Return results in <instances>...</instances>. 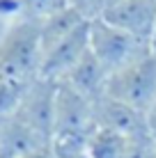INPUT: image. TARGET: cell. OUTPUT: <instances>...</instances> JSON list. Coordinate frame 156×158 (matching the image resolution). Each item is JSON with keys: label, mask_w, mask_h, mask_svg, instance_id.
<instances>
[{"label": "cell", "mask_w": 156, "mask_h": 158, "mask_svg": "<svg viewBox=\"0 0 156 158\" xmlns=\"http://www.w3.org/2000/svg\"><path fill=\"white\" fill-rule=\"evenodd\" d=\"M39 25L19 21L0 41V78L21 89H28L39 78Z\"/></svg>", "instance_id": "obj_1"}, {"label": "cell", "mask_w": 156, "mask_h": 158, "mask_svg": "<svg viewBox=\"0 0 156 158\" xmlns=\"http://www.w3.org/2000/svg\"><path fill=\"white\" fill-rule=\"evenodd\" d=\"M106 96L126 103L129 108L147 115L156 101V51L149 48L145 55L133 60L124 69L108 76Z\"/></svg>", "instance_id": "obj_2"}, {"label": "cell", "mask_w": 156, "mask_h": 158, "mask_svg": "<svg viewBox=\"0 0 156 158\" xmlns=\"http://www.w3.org/2000/svg\"><path fill=\"white\" fill-rule=\"evenodd\" d=\"M149 48L152 44L136 39L133 35L106 23L103 19L90 21V51L108 71V76L145 55Z\"/></svg>", "instance_id": "obj_3"}, {"label": "cell", "mask_w": 156, "mask_h": 158, "mask_svg": "<svg viewBox=\"0 0 156 158\" xmlns=\"http://www.w3.org/2000/svg\"><path fill=\"white\" fill-rule=\"evenodd\" d=\"M55 92L57 83L46 78H37L28 89L23 99L19 101L12 115L23 122L32 133L44 142H51L53 138V122H55Z\"/></svg>", "instance_id": "obj_4"}, {"label": "cell", "mask_w": 156, "mask_h": 158, "mask_svg": "<svg viewBox=\"0 0 156 158\" xmlns=\"http://www.w3.org/2000/svg\"><path fill=\"white\" fill-rule=\"evenodd\" d=\"M87 51H90V23H83L71 35H67L62 41H57L53 48H48L41 55L39 78L60 83L64 76L87 55Z\"/></svg>", "instance_id": "obj_5"}, {"label": "cell", "mask_w": 156, "mask_h": 158, "mask_svg": "<svg viewBox=\"0 0 156 158\" xmlns=\"http://www.w3.org/2000/svg\"><path fill=\"white\" fill-rule=\"evenodd\" d=\"M101 19L136 39L152 44L156 30V0H117L106 7Z\"/></svg>", "instance_id": "obj_6"}, {"label": "cell", "mask_w": 156, "mask_h": 158, "mask_svg": "<svg viewBox=\"0 0 156 158\" xmlns=\"http://www.w3.org/2000/svg\"><path fill=\"white\" fill-rule=\"evenodd\" d=\"M94 122L96 128L115 131V133L129 135V138H142V135H152L147 126V115L129 108L126 103H120L110 96H101L94 101Z\"/></svg>", "instance_id": "obj_7"}, {"label": "cell", "mask_w": 156, "mask_h": 158, "mask_svg": "<svg viewBox=\"0 0 156 158\" xmlns=\"http://www.w3.org/2000/svg\"><path fill=\"white\" fill-rule=\"evenodd\" d=\"M60 83L69 85L71 89H76L78 94H83L85 99L96 101L106 94V85H108V71L101 67V62L92 55V51H87L76 67L71 69Z\"/></svg>", "instance_id": "obj_8"}, {"label": "cell", "mask_w": 156, "mask_h": 158, "mask_svg": "<svg viewBox=\"0 0 156 158\" xmlns=\"http://www.w3.org/2000/svg\"><path fill=\"white\" fill-rule=\"evenodd\" d=\"M69 9V0H21V21L41 25L44 21Z\"/></svg>", "instance_id": "obj_9"}, {"label": "cell", "mask_w": 156, "mask_h": 158, "mask_svg": "<svg viewBox=\"0 0 156 158\" xmlns=\"http://www.w3.org/2000/svg\"><path fill=\"white\" fill-rule=\"evenodd\" d=\"M69 9H74L85 21H96L103 16L106 0H69Z\"/></svg>", "instance_id": "obj_10"}, {"label": "cell", "mask_w": 156, "mask_h": 158, "mask_svg": "<svg viewBox=\"0 0 156 158\" xmlns=\"http://www.w3.org/2000/svg\"><path fill=\"white\" fill-rule=\"evenodd\" d=\"M21 158H57V156H55V151H53L51 142H46V144H39V147H32V149L25 151Z\"/></svg>", "instance_id": "obj_11"}, {"label": "cell", "mask_w": 156, "mask_h": 158, "mask_svg": "<svg viewBox=\"0 0 156 158\" xmlns=\"http://www.w3.org/2000/svg\"><path fill=\"white\" fill-rule=\"evenodd\" d=\"M147 126H149V131H152V135L156 133V101L152 103V108L147 110Z\"/></svg>", "instance_id": "obj_12"}, {"label": "cell", "mask_w": 156, "mask_h": 158, "mask_svg": "<svg viewBox=\"0 0 156 158\" xmlns=\"http://www.w3.org/2000/svg\"><path fill=\"white\" fill-rule=\"evenodd\" d=\"M12 25H14L12 21H9V19H5V16L0 14V41L5 39V35H7L9 30H12Z\"/></svg>", "instance_id": "obj_13"}, {"label": "cell", "mask_w": 156, "mask_h": 158, "mask_svg": "<svg viewBox=\"0 0 156 158\" xmlns=\"http://www.w3.org/2000/svg\"><path fill=\"white\" fill-rule=\"evenodd\" d=\"M71 158H90V154L85 151V154H78V156H71Z\"/></svg>", "instance_id": "obj_14"}, {"label": "cell", "mask_w": 156, "mask_h": 158, "mask_svg": "<svg viewBox=\"0 0 156 158\" xmlns=\"http://www.w3.org/2000/svg\"><path fill=\"white\" fill-rule=\"evenodd\" d=\"M152 48H156V30H154V37H152Z\"/></svg>", "instance_id": "obj_15"}, {"label": "cell", "mask_w": 156, "mask_h": 158, "mask_svg": "<svg viewBox=\"0 0 156 158\" xmlns=\"http://www.w3.org/2000/svg\"><path fill=\"white\" fill-rule=\"evenodd\" d=\"M112 2H117V0H106V7H110ZM103 12H106V9H103Z\"/></svg>", "instance_id": "obj_16"}, {"label": "cell", "mask_w": 156, "mask_h": 158, "mask_svg": "<svg viewBox=\"0 0 156 158\" xmlns=\"http://www.w3.org/2000/svg\"><path fill=\"white\" fill-rule=\"evenodd\" d=\"M154 51H156V48H154Z\"/></svg>", "instance_id": "obj_17"}]
</instances>
